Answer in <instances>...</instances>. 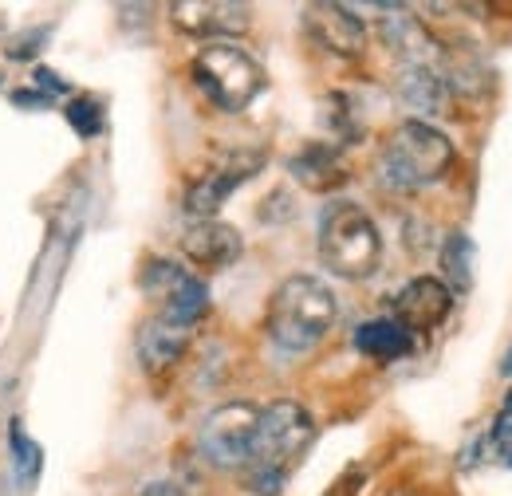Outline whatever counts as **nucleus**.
Returning <instances> with one entry per match:
<instances>
[{
  "instance_id": "f257e3e1",
  "label": "nucleus",
  "mask_w": 512,
  "mask_h": 496,
  "mask_svg": "<svg viewBox=\"0 0 512 496\" xmlns=\"http://www.w3.org/2000/svg\"><path fill=\"white\" fill-rule=\"evenodd\" d=\"M453 166V146L438 126L422 119H406L390 130L379 154V178L394 193H418L426 186H438Z\"/></svg>"
},
{
  "instance_id": "f03ea898",
  "label": "nucleus",
  "mask_w": 512,
  "mask_h": 496,
  "mask_svg": "<svg viewBox=\"0 0 512 496\" xmlns=\"http://www.w3.org/2000/svg\"><path fill=\"white\" fill-rule=\"evenodd\" d=\"M339 304L316 276H288L268 300V335L280 351H312L335 327Z\"/></svg>"
},
{
  "instance_id": "7ed1b4c3",
  "label": "nucleus",
  "mask_w": 512,
  "mask_h": 496,
  "mask_svg": "<svg viewBox=\"0 0 512 496\" xmlns=\"http://www.w3.org/2000/svg\"><path fill=\"white\" fill-rule=\"evenodd\" d=\"M312 437H316L312 414H308L300 402L280 398V402L264 406L260 418H256L253 453H249V465H245V469L253 473V481L260 489L272 493V489L284 485V477H288V473L296 469V461L308 453Z\"/></svg>"
},
{
  "instance_id": "20e7f679",
  "label": "nucleus",
  "mask_w": 512,
  "mask_h": 496,
  "mask_svg": "<svg viewBox=\"0 0 512 496\" xmlns=\"http://www.w3.org/2000/svg\"><path fill=\"white\" fill-rule=\"evenodd\" d=\"M320 260L339 280H367L383 260V237L371 213L351 201L327 205L320 217Z\"/></svg>"
},
{
  "instance_id": "39448f33",
  "label": "nucleus",
  "mask_w": 512,
  "mask_h": 496,
  "mask_svg": "<svg viewBox=\"0 0 512 496\" xmlns=\"http://www.w3.org/2000/svg\"><path fill=\"white\" fill-rule=\"evenodd\" d=\"M190 71L201 95L229 115L253 107V99L264 91V67L237 44H205L193 56Z\"/></svg>"
},
{
  "instance_id": "423d86ee",
  "label": "nucleus",
  "mask_w": 512,
  "mask_h": 496,
  "mask_svg": "<svg viewBox=\"0 0 512 496\" xmlns=\"http://www.w3.org/2000/svg\"><path fill=\"white\" fill-rule=\"evenodd\" d=\"M256 418H260V410H256L253 402H225V406H217L201 422V434H197V445H201L205 461L213 469H245L249 453H253Z\"/></svg>"
},
{
  "instance_id": "0eeeda50",
  "label": "nucleus",
  "mask_w": 512,
  "mask_h": 496,
  "mask_svg": "<svg viewBox=\"0 0 512 496\" xmlns=\"http://www.w3.org/2000/svg\"><path fill=\"white\" fill-rule=\"evenodd\" d=\"M260 166H264V154H256V150L225 154L213 170H205L201 178H193L190 182L186 201H182V205H186V213H190L193 221H213V217H217V209L229 201V193L245 186Z\"/></svg>"
},
{
  "instance_id": "6e6552de",
  "label": "nucleus",
  "mask_w": 512,
  "mask_h": 496,
  "mask_svg": "<svg viewBox=\"0 0 512 496\" xmlns=\"http://www.w3.org/2000/svg\"><path fill=\"white\" fill-rule=\"evenodd\" d=\"M170 20L186 36L225 44V40L249 32L253 12H249V4H237V0H178V4H170Z\"/></svg>"
},
{
  "instance_id": "1a4fd4ad",
  "label": "nucleus",
  "mask_w": 512,
  "mask_h": 496,
  "mask_svg": "<svg viewBox=\"0 0 512 496\" xmlns=\"http://www.w3.org/2000/svg\"><path fill=\"white\" fill-rule=\"evenodd\" d=\"M304 28L323 52H331L339 60H359L367 52V24L347 4H327V0L308 4L304 8Z\"/></svg>"
},
{
  "instance_id": "9d476101",
  "label": "nucleus",
  "mask_w": 512,
  "mask_h": 496,
  "mask_svg": "<svg viewBox=\"0 0 512 496\" xmlns=\"http://www.w3.org/2000/svg\"><path fill=\"white\" fill-rule=\"evenodd\" d=\"M386 20H379L383 44L402 60V67H438L442 63V44L430 36L422 20H414L406 8L386 4Z\"/></svg>"
},
{
  "instance_id": "9b49d317",
  "label": "nucleus",
  "mask_w": 512,
  "mask_h": 496,
  "mask_svg": "<svg viewBox=\"0 0 512 496\" xmlns=\"http://www.w3.org/2000/svg\"><path fill=\"white\" fill-rule=\"evenodd\" d=\"M453 311V292L438 276H418L410 280L398 296H394V315L410 335H422V331H434L442 319Z\"/></svg>"
},
{
  "instance_id": "f8f14e48",
  "label": "nucleus",
  "mask_w": 512,
  "mask_h": 496,
  "mask_svg": "<svg viewBox=\"0 0 512 496\" xmlns=\"http://www.w3.org/2000/svg\"><path fill=\"white\" fill-rule=\"evenodd\" d=\"M241 233L225 221H197L190 233L182 237V252L186 260L205 268V272H221L241 256Z\"/></svg>"
},
{
  "instance_id": "ddd939ff",
  "label": "nucleus",
  "mask_w": 512,
  "mask_h": 496,
  "mask_svg": "<svg viewBox=\"0 0 512 496\" xmlns=\"http://www.w3.org/2000/svg\"><path fill=\"white\" fill-rule=\"evenodd\" d=\"M190 335H193L190 327H178V323H170L166 315L146 319L142 331H138V363H142L146 371H170V367L186 355Z\"/></svg>"
},
{
  "instance_id": "4468645a",
  "label": "nucleus",
  "mask_w": 512,
  "mask_h": 496,
  "mask_svg": "<svg viewBox=\"0 0 512 496\" xmlns=\"http://www.w3.org/2000/svg\"><path fill=\"white\" fill-rule=\"evenodd\" d=\"M288 170H292V178H296L300 186L316 189V193H327V189L347 182V162H343L339 146H327V142L304 146V150L288 162Z\"/></svg>"
},
{
  "instance_id": "2eb2a0df",
  "label": "nucleus",
  "mask_w": 512,
  "mask_h": 496,
  "mask_svg": "<svg viewBox=\"0 0 512 496\" xmlns=\"http://www.w3.org/2000/svg\"><path fill=\"white\" fill-rule=\"evenodd\" d=\"M398 95L418 115H446L449 87L438 67H402L398 71Z\"/></svg>"
},
{
  "instance_id": "dca6fc26",
  "label": "nucleus",
  "mask_w": 512,
  "mask_h": 496,
  "mask_svg": "<svg viewBox=\"0 0 512 496\" xmlns=\"http://www.w3.org/2000/svg\"><path fill=\"white\" fill-rule=\"evenodd\" d=\"M355 347L375 363H394L410 355V331L398 319H371L355 331Z\"/></svg>"
},
{
  "instance_id": "f3484780",
  "label": "nucleus",
  "mask_w": 512,
  "mask_h": 496,
  "mask_svg": "<svg viewBox=\"0 0 512 496\" xmlns=\"http://www.w3.org/2000/svg\"><path fill=\"white\" fill-rule=\"evenodd\" d=\"M209 311V288H205V280H197V276H182L166 296H162V311L158 315H166L170 323H178V327H197V319Z\"/></svg>"
},
{
  "instance_id": "a211bd4d",
  "label": "nucleus",
  "mask_w": 512,
  "mask_h": 496,
  "mask_svg": "<svg viewBox=\"0 0 512 496\" xmlns=\"http://www.w3.org/2000/svg\"><path fill=\"white\" fill-rule=\"evenodd\" d=\"M473 268H477V248L465 233H449L442 245V272H446L449 292H469L473 288Z\"/></svg>"
},
{
  "instance_id": "6ab92c4d",
  "label": "nucleus",
  "mask_w": 512,
  "mask_h": 496,
  "mask_svg": "<svg viewBox=\"0 0 512 496\" xmlns=\"http://www.w3.org/2000/svg\"><path fill=\"white\" fill-rule=\"evenodd\" d=\"M8 445H12V465H16V477H20L24 485H36V477H40V461H44L40 445L28 437V430H24L20 422H12V426H8Z\"/></svg>"
},
{
  "instance_id": "aec40b11",
  "label": "nucleus",
  "mask_w": 512,
  "mask_h": 496,
  "mask_svg": "<svg viewBox=\"0 0 512 496\" xmlns=\"http://www.w3.org/2000/svg\"><path fill=\"white\" fill-rule=\"evenodd\" d=\"M67 123L75 126L83 138L99 134V130H103V107H99V99H87V95H79V99L67 107Z\"/></svg>"
},
{
  "instance_id": "412c9836",
  "label": "nucleus",
  "mask_w": 512,
  "mask_h": 496,
  "mask_svg": "<svg viewBox=\"0 0 512 496\" xmlns=\"http://www.w3.org/2000/svg\"><path fill=\"white\" fill-rule=\"evenodd\" d=\"M489 449H493L497 465L512 469V394H509V402H505V410L497 414L493 430H489Z\"/></svg>"
},
{
  "instance_id": "4be33fe9",
  "label": "nucleus",
  "mask_w": 512,
  "mask_h": 496,
  "mask_svg": "<svg viewBox=\"0 0 512 496\" xmlns=\"http://www.w3.org/2000/svg\"><path fill=\"white\" fill-rule=\"evenodd\" d=\"M48 40V28H32V32H20L16 40H8V56L12 60H28V56H36V48Z\"/></svg>"
},
{
  "instance_id": "5701e85b",
  "label": "nucleus",
  "mask_w": 512,
  "mask_h": 496,
  "mask_svg": "<svg viewBox=\"0 0 512 496\" xmlns=\"http://www.w3.org/2000/svg\"><path fill=\"white\" fill-rule=\"evenodd\" d=\"M36 83H40V87H44L48 95H64V91H67L64 79H60L56 71H48V67H40V71H36Z\"/></svg>"
},
{
  "instance_id": "b1692460",
  "label": "nucleus",
  "mask_w": 512,
  "mask_h": 496,
  "mask_svg": "<svg viewBox=\"0 0 512 496\" xmlns=\"http://www.w3.org/2000/svg\"><path fill=\"white\" fill-rule=\"evenodd\" d=\"M142 496H186V493H182L178 485H166V481H158V485H150V489H146Z\"/></svg>"
},
{
  "instance_id": "393cba45",
  "label": "nucleus",
  "mask_w": 512,
  "mask_h": 496,
  "mask_svg": "<svg viewBox=\"0 0 512 496\" xmlns=\"http://www.w3.org/2000/svg\"><path fill=\"white\" fill-rule=\"evenodd\" d=\"M501 371L512 374V351H509V355H505V367H501Z\"/></svg>"
}]
</instances>
